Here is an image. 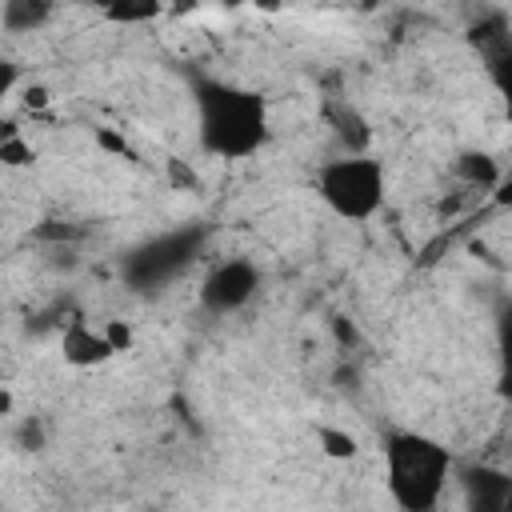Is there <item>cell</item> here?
Returning <instances> with one entry per match:
<instances>
[{"instance_id": "cell-1", "label": "cell", "mask_w": 512, "mask_h": 512, "mask_svg": "<svg viewBox=\"0 0 512 512\" xmlns=\"http://www.w3.org/2000/svg\"><path fill=\"white\" fill-rule=\"evenodd\" d=\"M196 136L220 160H248L268 144V104L260 92L228 80L196 84Z\"/></svg>"}, {"instance_id": "cell-2", "label": "cell", "mask_w": 512, "mask_h": 512, "mask_svg": "<svg viewBox=\"0 0 512 512\" xmlns=\"http://www.w3.org/2000/svg\"><path fill=\"white\" fill-rule=\"evenodd\" d=\"M452 452L424 432H392L384 440V484L396 508L432 512L444 496Z\"/></svg>"}, {"instance_id": "cell-3", "label": "cell", "mask_w": 512, "mask_h": 512, "mask_svg": "<svg viewBox=\"0 0 512 512\" xmlns=\"http://www.w3.org/2000/svg\"><path fill=\"white\" fill-rule=\"evenodd\" d=\"M316 192L340 220L360 224V220H372L380 212L384 192H388V172L376 156L348 152V156L328 160L316 172Z\"/></svg>"}, {"instance_id": "cell-4", "label": "cell", "mask_w": 512, "mask_h": 512, "mask_svg": "<svg viewBox=\"0 0 512 512\" xmlns=\"http://www.w3.org/2000/svg\"><path fill=\"white\" fill-rule=\"evenodd\" d=\"M200 252V232L184 228V232H164L148 244H140L128 264H124V276L136 284V288H156L172 276H180Z\"/></svg>"}, {"instance_id": "cell-5", "label": "cell", "mask_w": 512, "mask_h": 512, "mask_svg": "<svg viewBox=\"0 0 512 512\" xmlns=\"http://www.w3.org/2000/svg\"><path fill=\"white\" fill-rule=\"evenodd\" d=\"M260 288V268L252 260H224L216 264L200 284V304L216 316L240 312Z\"/></svg>"}, {"instance_id": "cell-6", "label": "cell", "mask_w": 512, "mask_h": 512, "mask_svg": "<svg viewBox=\"0 0 512 512\" xmlns=\"http://www.w3.org/2000/svg\"><path fill=\"white\" fill-rule=\"evenodd\" d=\"M60 356H64L72 368H100V364H108L116 352H112V344H108V336H104V324L96 328L92 320L76 316V320H68L64 332H60Z\"/></svg>"}, {"instance_id": "cell-7", "label": "cell", "mask_w": 512, "mask_h": 512, "mask_svg": "<svg viewBox=\"0 0 512 512\" xmlns=\"http://www.w3.org/2000/svg\"><path fill=\"white\" fill-rule=\"evenodd\" d=\"M464 488H468V504L480 508V512H504L508 496H512L508 476L496 472V468H468L464 472Z\"/></svg>"}, {"instance_id": "cell-8", "label": "cell", "mask_w": 512, "mask_h": 512, "mask_svg": "<svg viewBox=\"0 0 512 512\" xmlns=\"http://www.w3.org/2000/svg\"><path fill=\"white\" fill-rule=\"evenodd\" d=\"M56 12V0H0V28L12 36L40 32Z\"/></svg>"}, {"instance_id": "cell-9", "label": "cell", "mask_w": 512, "mask_h": 512, "mask_svg": "<svg viewBox=\"0 0 512 512\" xmlns=\"http://www.w3.org/2000/svg\"><path fill=\"white\" fill-rule=\"evenodd\" d=\"M92 8H96L108 24L140 28V24H152L156 16H164V12H168V0H92Z\"/></svg>"}, {"instance_id": "cell-10", "label": "cell", "mask_w": 512, "mask_h": 512, "mask_svg": "<svg viewBox=\"0 0 512 512\" xmlns=\"http://www.w3.org/2000/svg\"><path fill=\"white\" fill-rule=\"evenodd\" d=\"M316 440H320V452L324 456H332V460H352L356 456V440H352V432H340V428H320L316 432Z\"/></svg>"}, {"instance_id": "cell-11", "label": "cell", "mask_w": 512, "mask_h": 512, "mask_svg": "<svg viewBox=\"0 0 512 512\" xmlns=\"http://www.w3.org/2000/svg\"><path fill=\"white\" fill-rule=\"evenodd\" d=\"M32 160H36V148L28 144V136H24V132H16L12 140H4V144H0V164H4V168H28Z\"/></svg>"}, {"instance_id": "cell-12", "label": "cell", "mask_w": 512, "mask_h": 512, "mask_svg": "<svg viewBox=\"0 0 512 512\" xmlns=\"http://www.w3.org/2000/svg\"><path fill=\"white\" fill-rule=\"evenodd\" d=\"M104 336H108V344H112V352L120 356V352H128L132 344H136V332H132V324L128 320H104Z\"/></svg>"}, {"instance_id": "cell-13", "label": "cell", "mask_w": 512, "mask_h": 512, "mask_svg": "<svg viewBox=\"0 0 512 512\" xmlns=\"http://www.w3.org/2000/svg\"><path fill=\"white\" fill-rule=\"evenodd\" d=\"M464 176L476 180V184H492L496 180V168L488 156H464Z\"/></svg>"}, {"instance_id": "cell-14", "label": "cell", "mask_w": 512, "mask_h": 512, "mask_svg": "<svg viewBox=\"0 0 512 512\" xmlns=\"http://www.w3.org/2000/svg\"><path fill=\"white\" fill-rule=\"evenodd\" d=\"M16 84H20V68H16L8 56H0V104L16 92Z\"/></svg>"}, {"instance_id": "cell-15", "label": "cell", "mask_w": 512, "mask_h": 512, "mask_svg": "<svg viewBox=\"0 0 512 512\" xmlns=\"http://www.w3.org/2000/svg\"><path fill=\"white\" fill-rule=\"evenodd\" d=\"M24 104H28V108H44V104H48V88H44V84H28V88H24Z\"/></svg>"}, {"instance_id": "cell-16", "label": "cell", "mask_w": 512, "mask_h": 512, "mask_svg": "<svg viewBox=\"0 0 512 512\" xmlns=\"http://www.w3.org/2000/svg\"><path fill=\"white\" fill-rule=\"evenodd\" d=\"M16 132H20V128H16V120H8V116L0 112V144H4V140H12Z\"/></svg>"}, {"instance_id": "cell-17", "label": "cell", "mask_w": 512, "mask_h": 512, "mask_svg": "<svg viewBox=\"0 0 512 512\" xmlns=\"http://www.w3.org/2000/svg\"><path fill=\"white\" fill-rule=\"evenodd\" d=\"M244 4H256V8H264V12H276L284 0H244Z\"/></svg>"}, {"instance_id": "cell-18", "label": "cell", "mask_w": 512, "mask_h": 512, "mask_svg": "<svg viewBox=\"0 0 512 512\" xmlns=\"http://www.w3.org/2000/svg\"><path fill=\"white\" fill-rule=\"evenodd\" d=\"M188 8H196V0H176V12H188Z\"/></svg>"}]
</instances>
